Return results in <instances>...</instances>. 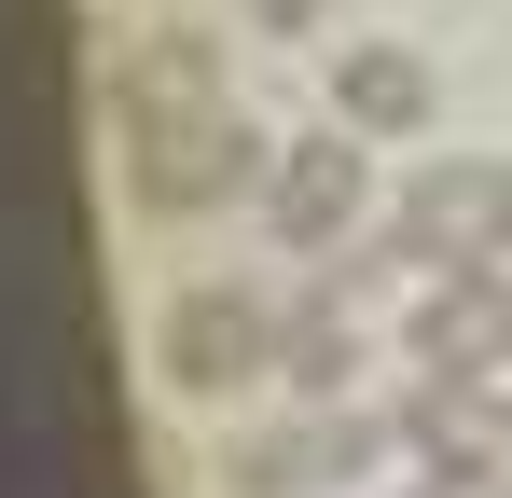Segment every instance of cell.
Instances as JSON below:
<instances>
[{
	"instance_id": "cell-1",
	"label": "cell",
	"mask_w": 512,
	"mask_h": 498,
	"mask_svg": "<svg viewBox=\"0 0 512 498\" xmlns=\"http://www.w3.org/2000/svg\"><path fill=\"white\" fill-rule=\"evenodd\" d=\"M374 249L416 263V277H485V263H512V166L499 153H429L416 180L388 194Z\"/></svg>"
},
{
	"instance_id": "cell-2",
	"label": "cell",
	"mask_w": 512,
	"mask_h": 498,
	"mask_svg": "<svg viewBox=\"0 0 512 498\" xmlns=\"http://www.w3.org/2000/svg\"><path fill=\"white\" fill-rule=\"evenodd\" d=\"M263 125L222 97V111H180V125H125V194L153 208V222H194V208H236L263 194Z\"/></svg>"
},
{
	"instance_id": "cell-3",
	"label": "cell",
	"mask_w": 512,
	"mask_h": 498,
	"mask_svg": "<svg viewBox=\"0 0 512 498\" xmlns=\"http://www.w3.org/2000/svg\"><path fill=\"white\" fill-rule=\"evenodd\" d=\"M263 222H277V249H305V263L360 249V236H374V139H360V125L277 139V166H263Z\"/></svg>"
},
{
	"instance_id": "cell-4",
	"label": "cell",
	"mask_w": 512,
	"mask_h": 498,
	"mask_svg": "<svg viewBox=\"0 0 512 498\" xmlns=\"http://www.w3.org/2000/svg\"><path fill=\"white\" fill-rule=\"evenodd\" d=\"M277 332H291V305H263L250 277H194V291H167L153 360H167V388H194V402H236V388L277 374Z\"/></svg>"
},
{
	"instance_id": "cell-5",
	"label": "cell",
	"mask_w": 512,
	"mask_h": 498,
	"mask_svg": "<svg viewBox=\"0 0 512 498\" xmlns=\"http://www.w3.org/2000/svg\"><path fill=\"white\" fill-rule=\"evenodd\" d=\"M402 360H416L429 388H499V374H512V263L429 277L416 319H402Z\"/></svg>"
},
{
	"instance_id": "cell-6",
	"label": "cell",
	"mask_w": 512,
	"mask_h": 498,
	"mask_svg": "<svg viewBox=\"0 0 512 498\" xmlns=\"http://www.w3.org/2000/svg\"><path fill=\"white\" fill-rule=\"evenodd\" d=\"M374 443H388L374 415H346V402H291L277 429H236V443H222V485H236V498H305V485H346Z\"/></svg>"
},
{
	"instance_id": "cell-7",
	"label": "cell",
	"mask_w": 512,
	"mask_h": 498,
	"mask_svg": "<svg viewBox=\"0 0 512 498\" xmlns=\"http://www.w3.org/2000/svg\"><path fill=\"white\" fill-rule=\"evenodd\" d=\"M402 443L429 457V498H499L512 485V415H499V388H429V374H416Z\"/></svg>"
},
{
	"instance_id": "cell-8",
	"label": "cell",
	"mask_w": 512,
	"mask_h": 498,
	"mask_svg": "<svg viewBox=\"0 0 512 498\" xmlns=\"http://www.w3.org/2000/svg\"><path fill=\"white\" fill-rule=\"evenodd\" d=\"M180 111H222V42L208 28H139L111 56V125H180Z\"/></svg>"
},
{
	"instance_id": "cell-9",
	"label": "cell",
	"mask_w": 512,
	"mask_h": 498,
	"mask_svg": "<svg viewBox=\"0 0 512 498\" xmlns=\"http://www.w3.org/2000/svg\"><path fill=\"white\" fill-rule=\"evenodd\" d=\"M429 111H443V83H429L416 42H346V56H333V125H360V139H416Z\"/></svg>"
},
{
	"instance_id": "cell-10",
	"label": "cell",
	"mask_w": 512,
	"mask_h": 498,
	"mask_svg": "<svg viewBox=\"0 0 512 498\" xmlns=\"http://www.w3.org/2000/svg\"><path fill=\"white\" fill-rule=\"evenodd\" d=\"M250 28H277V42H291V28H319V0H250Z\"/></svg>"
},
{
	"instance_id": "cell-11",
	"label": "cell",
	"mask_w": 512,
	"mask_h": 498,
	"mask_svg": "<svg viewBox=\"0 0 512 498\" xmlns=\"http://www.w3.org/2000/svg\"><path fill=\"white\" fill-rule=\"evenodd\" d=\"M499 415H512V388H499Z\"/></svg>"
}]
</instances>
